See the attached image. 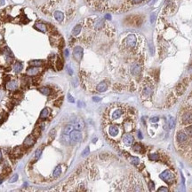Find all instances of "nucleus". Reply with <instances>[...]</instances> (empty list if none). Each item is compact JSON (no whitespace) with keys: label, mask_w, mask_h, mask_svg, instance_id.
I'll use <instances>...</instances> for the list:
<instances>
[{"label":"nucleus","mask_w":192,"mask_h":192,"mask_svg":"<svg viewBox=\"0 0 192 192\" xmlns=\"http://www.w3.org/2000/svg\"><path fill=\"white\" fill-rule=\"evenodd\" d=\"M125 45L128 48H134L137 44V37L135 35H129L125 39Z\"/></svg>","instance_id":"nucleus-1"},{"label":"nucleus","mask_w":192,"mask_h":192,"mask_svg":"<svg viewBox=\"0 0 192 192\" xmlns=\"http://www.w3.org/2000/svg\"><path fill=\"white\" fill-rule=\"evenodd\" d=\"M160 178L167 183H172V181L174 180V175L170 170H165L160 174Z\"/></svg>","instance_id":"nucleus-2"},{"label":"nucleus","mask_w":192,"mask_h":192,"mask_svg":"<svg viewBox=\"0 0 192 192\" xmlns=\"http://www.w3.org/2000/svg\"><path fill=\"white\" fill-rule=\"evenodd\" d=\"M70 140L74 143H78L82 140V134L79 130H72L71 133L69 134Z\"/></svg>","instance_id":"nucleus-3"},{"label":"nucleus","mask_w":192,"mask_h":192,"mask_svg":"<svg viewBox=\"0 0 192 192\" xmlns=\"http://www.w3.org/2000/svg\"><path fill=\"white\" fill-rule=\"evenodd\" d=\"M83 48L80 46H76L74 48V51H73V56H74L75 59L77 61L81 60L82 57H83Z\"/></svg>","instance_id":"nucleus-4"},{"label":"nucleus","mask_w":192,"mask_h":192,"mask_svg":"<svg viewBox=\"0 0 192 192\" xmlns=\"http://www.w3.org/2000/svg\"><path fill=\"white\" fill-rule=\"evenodd\" d=\"M123 143L126 146L132 145V144L133 143V136L130 134H125L123 136Z\"/></svg>","instance_id":"nucleus-5"},{"label":"nucleus","mask_w":192,"mask_h":192,"mask_svg":"<svg viewBox=\"0 0 192 192\" xmlns=\"http://www.w3.org/2000/svg\"><path fill=\"white\" fill-rule=\"evenodd\" d=\"M182 123L183 124H190L192 123V113L191 112H186L182 115Z\"/></svg>","instance_id":"nucleus-6"},{"label":"nucleus","mask_w":192,"mask_h":192,"mask_svg":"<svg viewBox=\"0 0 192 192\" xmlns=\"http://www.w3.org/2000/svg\"><path fill=\"white\" fill-rule=\"evenodd\" d=\"M188 140V136L187 135L183 133V132H179L177 134V141L179 144H184Z\"/></svg>","instance_id":"nucleus-7"},{"label":"nucleus","mask_w":192,"mask_h":192,"mask_svg":"<svg viewBox=\"0 0 192 192\" xmlns=\"http://www.w3.org/2000/svg\"><path fill=\"white\" fill-rule=\"evenodd\" d=\"M118 132H119V129L116 125H111L108 128V134L110 135L112 137H115L118 135Z\"/></svg>","instance_id":"nucleus-8"},{"label":"nucleus","mask_w":192,"mask_h":192,"mask_svg":"<svg viewBox=\"0 0 192 192\" xmlns=\"http://www.w3.org/2000/svg\"><path fill=\"white\" fill-rule=\"evenodd\" d=\"M141 71V67L137 64H134L132 67H131V73L133 75H139Z\"/></svg>","instance_id":"nucleus-9"},{"label":"nucleus","mask_w":192,"mask_h":192,"mask_svg":"<svg viewBox=\"0 0 192 192\" xmlns=\"http://www.w3.org/2000/svg\"><path fill=\"white\" fill-rule=\"evenodd\" d=\"M107 89H108V85H107V83L105 82H100L97 85V87H96V90H97V91H99V92H104V91H106Z\"/></svg>","instance_id":"nucleus-10"},{"label":"nucleus","mask_w":192,"mask_h":192,"mask_svg":"<svg viewBox=\"0 0 192 192\" xmlns=\"http://www.w3.org/2000/svg\"><path fill=\"white\" fill-rule=\"evenodd\" d=\"M122 115H123V110L118 108V109H116L113 112H112L111 117H112V119H119Z\"/></svg>","instance_id":"nucleus-11"},{"label":"nucleus","mask_w":192,"mask_h":192,"mask_svg":"<svg viewBox=\"0 0 192 192\" xmlns=\"http://www.w3.org/2000/svg\"><path fill=\"white\" fill-rule=\"evenodd\" d=\"M18 87V83L16 81H10L9 82L6 84V88L9 90H15Z\"/></svg>","instance_id":"nucleus-12"},{"label":"nucleus","mask_w":192,"mask_h":192,"mask_svg":"<svg viewBox=\"0 0 192 192\" xmlns=\"http://www.w3.org/2000/svg\"><path fill=\"white\" fill-rule=\"evenodd\" d=\"M53 16H54V18H55V19H56L57 21H59V22H62L64 19L63 12H60V11H55L54 13H53Z\"/></svg>","instance_id":"nucleus-13"},{"label":"nucleus","mask_w":192,"mask_h":192,"mask_svg":"<svg viewBox=\"0 0 192 192\" xmlns=\"http://www.w3.org/2000/svg\"><path fill=\"white\" fill-rule=\"evenodd\" d=\"M74 128L76 129V130H82V129L85 128V123L84 121L82 120V119H77L76 122H75V125H74Z\"/></svg>","instance_id":"nucleus-14"},{"label":"nucleus","mask_w":192,"mask_h":192,"mask_svg":"<svg viewBox=\"0 0 192 192\" xmlns=\"http://www.w3.org/2000/svg\"><path fill=\"white\" fill-rule=\"evenodd\" d=\"M38 72H39V70L36 66H31L29 69H27V73L29 75H36V74L38 73Z\"/></svg>","instance_id":"nucleus-15"},{"label":"nucleus","mask_w":192,"mask_h":192,"mask_svg":"<svg viewBox=\"0 0 192 192\" xmlns=\"http://www.w3.org/2000/svg\"><path fill=\"white\" fill-rule=\"evenodd\" d=\"M35 142V138L33 137L32 136H30L28 138L25 139L24 141V145L27 146V147H30L31 145H33V144H34Z\"/></svg>","instance_id":"nucleus-16"},{"label":"nucleus","mask_w":192,"mask_h":192,"mask_svg":"<svg viewBox=\"0 0 192 192\" xmlns=\"http://www.w3.org/2000/svg\"><path fill=\"white\" fill-rule=\"evenodd\" d=\"M49 114H50V109L49 108H44L42 112H41V113H40V118L41 119H46L47 117L49 116Z\"/></svg>","instance_id":"nucleus-17"},{"label":"nucleus","mask_w":192,"mask_h":192,"mask_svg":"<svg viewBox=\"0 0 192 192\" xmlns=\"http://www.w3.org/2000/svg\"><path fill=\"white\" fill-rule=\"evenodd\" d=\"M104 25H105V23H104L103 19H98L94 24V27H95V29H101L104 27Z\"/></svg>","instance_id":"nucleus-18"},{"label":"nucleus","mask_w":192,"mask_h":192,"mask_svg":"<svg viewBox=\"0 0 192 192\" xmlns=\"http://www.w3.org/2000/svg\"><path fill=\"white\" fill-rule=\"evenodd\" d=\"M35 27L37 29V30H39L41 32H46V27H45V25L43 24V23H36L35 25Z\"/></svg>","instance_id":"nucleus-19"},{"label":"nucleus","mask_w":192,"mask_h":192,"mask_svg":"<svg viewBox=\"0 0 192 192\" xmlns=\"http://www.w3.org/2000/svg\"><path fill=\"white\" fill-rule=\"evenodd\" d=\"M62 174V167H61V165H58L55 167V169L53 170V175L54 178H58Z\"/></svg>","instance_id":"nucleus-20"},{"label":"nucleus","mask_w":192,"mask_h":192,"mask_svg":"<svg viewBox=\"0 0 192 192\" xmlns=\"http://www.w3.org/2000/svg\"><path fill=\"white\" fill-rule=\"evenodd\" d=\"M185 88H186V86H185L183 83H181V84H179V85L177 86L176 91H177L178 95L181 96V94H183V92H184V90H185Z\"/></svg>","instance_id":"nucleus-21"},{"label":"nucleus","mask_w":192,"mask_h":192,"mask_svg":"<svg viewBox=\"0 0 192 192\" xmlns=\"http://www.w3.org/2000/svg\"><path fill=\"white\" fill-rule=\"evenodd\" d=\"M81 29H82L81 25L78 24V25H76V26H75L73 30H72V35H73V36H77V35H79V33L81 32Z\"/></svg>","instance_id":"nucleus-22"},{"label":"nucleus","mask_w":192,"mask_h":192,"mask_svg":"<svg viewBox=\"0 0 192 192\" xmlns=\"http://www.w3.org/2000/svg\"><path fill=\"white\" fill-rule=\"evenodd\" d=\"M133 151H136V152H140V153H141L142 151H143L142 146H141V144H133Z\"/></svg>","instance_id":"nucleus-23"},{"label":"nucleus","mask_w":192,"mask_h":192,"mask_svg":"<svg viewBox=\"0 0 192 192\" xmlns=\"http://www.w3.org/2000/svg\"><path fill=\"white\" fill-rule=\"evenodd\" d=\"M22 67H23V66H22L21 63H16L13 66V71L15 73H20L22 70Z\"/></svg>","instance_id":"nucleus-24"},{"label":"nucleus","mask_w":192,"mask_h":192,"mask_svg":"<svg viewBox=\"0 0 192 192\" xmlns=\"http://www.w3.org/2000/svg\"><path fill=\"white\" fill-rule=\"evenodd\" d=\"M72 130H73V127H72L71 125H68V126H66L65 128H64L63 134L64 135H69L70 133H71Z\"/></svg>","instance_id":"nucleus-25"},{"label":"nucleus","mask_w":192,"mask_h":192,"mask_svg":"<svg viewBox=\"0 0 192 192\" xmlns=\"http://www.w3.org/2000/svg\"><path fill=\"white\" fill-rule=\"evenodd\" d=\"M124 128H125V130H126V132H130V131H132V129H133V125H132L131 122L127 121L124 124Z\"/></svg>","instance_id":"nucleus-26"},{"label":"nucleus","mask_w":192,"mask_h":192,"mask_svg":"<svg viewBox=\"0 0 192 192\" xmlns=\"http://www.w3.org/2000/svg\"><path fill=\"white\" fill-rule=\"evenodd\" d=\"M42 61L41 60H31L30 62V65L32 66H36V67H39L42 65Z\"/></svg>","instance_id":"nucleus-27"},{"label":"nucleus","mask_w":192,"mask_h":192,"mask_svg":"<svg viewBox=\"0 0 192 192\" xmlns=\"http://www.w3.org/2000/svg\"><path fill=\"white\" fill-rule=\"evenodd\" d=\"M39 90H40V92L44 96H48L50 94V92H51V90H50V89L48 87H43V88H41Z\"/></svg>","instance_id":"nucleus-28"},{"label":"nucleus","mask_w":192,"mask_h":192,"mask_svg":"<svg viewBox=\"0 0 192 192\" xmlns=\"http://www.w3.org/2000/svg\"><path fill=\"white\" fill-rule=\"evenodd\" d=\"M130 161L131 163L134 165H139V163H140V159L138 158H136V157H130Z\"/></svg>","instance_id":"nucleus-29"},{"label":"nucleus","mask_w":192,"mask_h":192,"mask_svg":"<svg viewBox=\"0 0 192 192\" xmlns=\"http://www.w3.org/2000/svg\"><path fill=\"white\" fill-rule=\"evenodd\" d=\"M151 93H152V89L149 87L146 88V89H144V90H143V95L146 96V97L150 96L151 95Z\"/></svg>","instance_id":"nucleus-30"},{"label":"nucleus","mask_w":192,"mask_h":192,"mask_svg":"<svg viewBox=\"0 0 192 192\" xmlns=\"http://www.w3.org/2000/svg\"><path fill=\"white\" fill-rule=\"evenodd\" d=\"M174 125H175V120L173 118H170L169 119V122H168V126H169V128L172 129L174 128Z\"/></svg>","instance_id":"nucleus-31"},{"label":"nucleus","mask_w":192,"mask_h":192,"mask_svg":"<svg viewBox=\"0 0 192 192\" xmlns=\"http://www.w3.org/2000/svg\"><path fill=\"white\" fill-rule=\"evenodd\" d=\"M185 131H186V134H187L188 136H192V125L187 127V128H185Z\"/></svg>","instance_id":"nucleus-32"},{"label":"nucleus","mask_w":192,"mask_h":192,"mask_svg":"<svg viewBox=\"0 0 192 192\" xmlns=\"http://www.w3.org/2000/svg\"><path fill=\"white\" fill-rule=\"evenodd\" d=\"M41 154H42V150L41 149H37V151H36V153H35L36 159H39L40 157H41Z\"/></svg>","instance_id":"nucleus-33"},{"label":"nucleus","mask_w":192,"mask_h":192,"mask_svg":"<svg viewBox=\"0 0 192 192\" xmlns=\"http://www.w3.org/2000/svg\"><path fill=\"white\" fill-rule=\"evenodd\" d=\"M149 159H151V160H158V155L157 153L149 154Z\"/></svg>","instance_id":"nucleus-34"},{"label":"nucleus","mask_w":192,"mask_h":192,"mask_svg":"<svg viewBox=\"0 0 192 192\" xmlns=\"http://www.w3.org/2000/svg\"><path fill=\"white\" fill-rule=\"evenodd\" d=\"M17 180H18V174H15L13 175V176H12V177L10 179V183H15V182H16Z\"/></svg>","instance_id":"nucleus-35"},{"label":"nucleus","mask_w":192,"mask_h":192,"mask_svg":"<svg viewBox=\"0 0 192 192\" xmlns=\"http://www.w3.org/2000/svg\"><path fill=\"white\" fill-rule=\"evenodd\" d=\"M156 20V13H152V14L150 15V23L153 24Z\"/></svg>","instance_id":"nucleus-36"},{"label":"nucleus","mask_w":192,"mask_h":192,"mask_svg":"<svg viewBox=\"0 0 192 192\" xmlns=\"http://www.w3.org/2000/svg\"><path fill=\"white\" fill-rule=\"evenodd\" d=\"M89 154V147H86L85 150L84 151H83V153H82V156L83 157H85L86 155H88Z\"/></svg>","instance_id":"nucleus-37"},{"label":"nucleus","mask_w":192,"mask_h":192,"mask_svg":"<svg viewBox=\"0 0 192 192\" xmlns=\"http://www.w3.org/2000/svg\"><path fill=\"white\" fill-rule=\"evenodd\" d=\"M68 100H69V102L70 103H75V99H74V97H72L70 94H68Z\"/></svg>","instance_id":"nucleus-38"},{"label":"nucleus","mask_w":192,"mask_h":192,"mask_svg":"<svg viewBox=\"0 0 192 192\" xmlns=\"http://www.w3.org/2000/svg\"><path fill=\"white\" fill-rule=\"evenodd\" d=\"M62 142H63L64 144H69V140H70V137H69V138H68V137H66V136H65V137H62Z\"/></svg>","instance_id":"nucleus-39"},{"label":"nucleus","mask_w":192,"mask_h":192,"mask_svg":"<svg viewBox=\"0 0 192 192\" xmlns=\"http://www.w3.org/2000/svg\"><path fill=\"white\" fill-rule=\"evenodd\" d=\"M57 67H58V69H62V61H61V59H58V62H57Z\"/></svg>","instance_id":"nucleus-40"},{"label":"nucleus","mask_w":192,"mask_h":192,"mask_svg":"<svg viewBox=\"0 0 192 192\" xmlns=\"http://www.w3.org/2000/svg\"><path fill=\"white\" fill-rule=\"evenodd\" d=\"M158 192H162V191H168V189L166 187H161L160 189L158 190Z\"/></svg>","instance_id":"nucleus-41"},{"label":"nucleus","mask_w":192,"mask_h":192,"mask_svg":"<svg viewBox=\"0 0 192 192\" xmlns=\"http://www.w3.org/2000/svg\"><path fill=\"white\" fill-rule=\"evenodd\" d=\"M158 119H159L158 117H154V118H151V119H150V121L151 122H157V121H158Z\"/></svg>","instance_id":"nucleus-42"},{"label":"nucleus","mask_w":192,"mask_h":192,"mask_svg":"<svg viewBox=\"0 0 192 192\" xmlns=\"http://www.w3.org/2000/svg\"><path fill=\"white\" fill-rule=\"evenodd\" d=\"M156 1H157V0H149V2H148V5H154V4H155V3H156Z\"/></svg>","instance_id":"nucleus-43"},{"label":"nucleus","mask_w":192,"mask_h":192,"mask_svg":"<svg viewBox=\"0 0 192 192\" xmlns=\"http://www.w3.org/2000/svg\"><path fill=\"white\" fill-rule=\"evenodd\" d=\"M143 0H132L133 4H140V3L142 2Z\"/></svg>","instance_id":"nucleus-44"},{"label":"nucleus","mask_w":192,"mask_h":192,"mask_svg":"<svg viewBox=\"0 0 192 192\" xmlns=\"http://www.w3.org/2000/svg\"><path fill=\"white\" fill-rule=\"evenodd\" d=\"M154 188H155V185H154L153 182H150V183H149V189H150L151 190H152L153 189H154Z\"/></svg>","instance_id":"nucleus-45"},{"label":"nucleus","mask_w":192,"mask_h":192,"mask_svg":"<svg viewBox=\"0 0 192 192\" xmlns=\"http://www.w3.org/2000/svg\"><path fill=\"white\" fill-rule=\"evenodd\" d=\"M93 100L95 101V102H99V101H101V98H100V97H93Z\"/></svg>","instance_id":"nucleus-46"},{"label":"nucleus","mask_w":192,"mask_h":192,"mask_svg":"<svg viewBox=\"0 0 192 192\" xmlns=\"http://www.w3.org/2000/svg\"><path fill=\"white\" fill-rule=\"evenodd\" d=\"M68 72H69V73L70 74V75H72L73 74V71H72V69L69 66H68Z\"/></svg>","instance_id":"nucleus-47"},{"label":"nucleus","mask_w":192,"mask_h":192,"mask_svg":"<svg viewBox=\"0 0 192 192\" xmlns=\"http://www.w3.org/2000/svg\"><path fill=\"white\" fill-rule=\"evenodd\" d=\"M64 54H65V57H68V56H69V51H68V50H65V51H64Z\"/></svg>","instance_id":"nucleus-48"},{"label":"nucleus","mask_w":192,"mask_h":192,"mask_svg":"<svg viewBox=\"0 0 192 192\" xmlns=\"http://www.w3.org/2000/svg\"><path fill=\"white\" fill-rule=\"evenodd\" d=\"M138 137L140 139H142V135H141V133H140V131L138 132Z\"/></svg>","instance_id":"nucleus-49"},{"label":"nucleus","mask_w":192,"mask_h":192,"mask_svg":"<svg viewBox=\"0 0 192 192\" xmlns=\"http://www.w3.org/2000/svg\"><path fill=\"white\" fill-rule=\"evenodd\" d=\"M105 18H106L107 19H111V16L109 14H106L105 15Z\"/></svg>","instance_id":"nucleus-50"},{"label":"nucleus","mask_w":192,"mask_h":192,"mask_svg":"<svg viewBox=\"0 0 192 192\" xmlns=\"http://www.w3.org/2000/svg\"><path fill=\"white\" fill-rule=\"evenodd\" d=\"M1 158H2V152L0 151V159H1Z\"/></svg>","instance_id":"nucleus-51"},{"label":"nucleus","mask_w":192,"mask_h":192,"mask_svg":"<svg viewBox=\"0 0 192 192\" xmlns=\"http://www.w3.org/2000/svg\"><path fill=\"white\" fill-rule=\"evenodd\" d=\"M1 183H2V180H0V184H1Z\"/></svg>","instance_id":"nucleus-52"}]
</instances>
